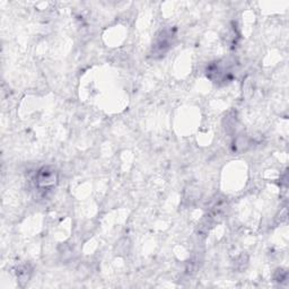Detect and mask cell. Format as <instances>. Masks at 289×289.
I'll return each instance as SVG.
<instances>
[{"mask_svg":"<svg viewBox=\"0 0 289 289\" xmlns=\"http://www.w3.org/2000/svg\"><path fill=\"white\" fill-rule=\"evenodd\" d=\"M36 182L38 187L43 189H49L50 187H52V185H55V183L57 182L56 171L49 170L48 168L42 169L40 171V173H38Z\"/></svg>","mask_w":289,"mask_h":289,"instance_id":"obj_1","label":"cell"}]
</instances>
